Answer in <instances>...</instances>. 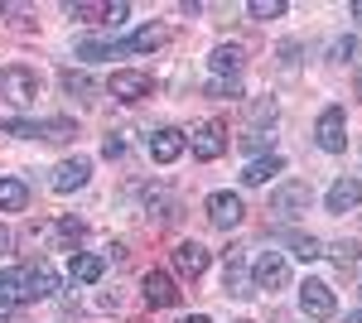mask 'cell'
<instances>
[{
  "label": "cell",
  "instance_id": "cell-7",
  "mask_svg": "<svg viewBox=\"0 0 362 323\" xmlns=\"http://www.w3.org/2000/svg\"><path fill=\"white\" fill-rule=\"evenodd\" d=\"M189 145H194L198 160H218V155L227 150V131H223V121H208V126H198V131L189 135Z\"/></svg>",
  "mask_w": 362,
  "mask_h": 323
},
{
  "label": "cell",
  "instance_id": "cell-40",
  "mask_svg": "<svg viewBox=\"0 0 362 323\" xmlns=\"http://www.w3.org/2000/svg\"><path fill=\"white\" fill-rule=\"evenodd\" d=\"M358 92H362V68H358Z\"/></svg>",
  "mask_w": 362,
  "mask_h": 323
},
{
  "label": "cell",
  "instance_id": "cell-17",
  "mask_svg": "<svg viewBox=\"0 0 362 323\" xmlns=\"http://www.w3.org/2000/svg\"><path fill=\"white\" fill-rule=\"evenodd\" d=\"M242 63H247L242 44H218V49H213V73H218V78H237Z\"/></svg>",
  "mask_w": 362,
  "mask_h": 323
},
{
  "label": "cell",
  "instance_id": "cell-16",
  "mask_svg": "<svg viewBox=\"0 0 362 323\" xmlns=\"http://www.w3.org/2000/svg\"><path fill=\"white\" fill-rule=\"evenodd\" d=\"M324 203H329V213H353V208L362 203V184H358V179H338Z\"/></svg>",
  "mask_w": 362,
  "mask_h": 323
},
{
  "label": "cell",
  "instance_id": "cell-36",
  "mask_svg": "<svg viewBox=\"0 0 362 323\" xmlns=\"http://www.w3.org/2000/svg\"><path fill=\"white\" fill-rule=\"evenodd\" d=\"M10 251V227H0V256Z\"/></svg>",
  "mask_w": 362,
  "mask_h": 323
},
{
  "label": "cell",
  "instance_id": "cell-9",
  "mask_svg": "<svg viewBox=\"0 0 362 323\" xmlns=\"http://www.w3.org/2000/svg\"><path fill=\"white\" fill-rule=\"evenodd\" d=\"M309 184H285V189H276L271 193V213L276 217H295V213H305L309 208Z\"/></svg>",
  "mask_w": 362,
  "mask_h": 323
},
{
  "label": "cell",
  "instance_id": "cell-39",
  "mask_svg": "<svg viewBox=\"0 0 362 323\" xmlns=\"http://www.w3.org/2000/svg\"><path fill=\"white\" fill-rule=\"evenodd\" d=\"M348 323H362V309H358V314H348Z\"/></svg>",
  "mask_w": 362,
  "mask_h": 323
},
{
  "label": "cell",
  "instance_id": "cell-23",
  "mask_svg": "<svg viewBox=\"0 0 362 323\" xmlns=\"http://www.w3.org/2000/svg\"><path fill=\"white\" fill-rule=\"evenodd\" d=\"M285 242H290V251H295L300 261H319V256H324V242H319V237H305V232H290Z\"/></svg>",
  "mask_w": 362,
  "mask_h": 323
},
{
  "label": "cell",
  "instance_id": "cell-2",
  "mask_svg": "<svg viewBox=\"0 0 362 323\" xmlns=\"http://www.w3.org/2000/svg\"><path fill=\"white\" fill-rule=\"evenodd\" d=\"M314 140H319V150H329V155H343V150H348V116H343V107H329L319 116Z\"/></svg>",
  "mask_w": 362,
  "mask_h": 323
},
{
  "label": "cell",
  "instance_id": "cell-31",
  "mask_svg": "<svg viewBox=\"0 0 362 323\" xmlns=\"http://www.w3.org/2000/svg\"><path fill=\"white\" fill-rule=\"evenodd\" d=\"M271 140H276L271 131H251V135H242V150H251V155H261V150H271Z\"/></svg>",
  "mask_w": 362,
  "mask_h": 323
},
{
  "label": "cell",
  "instance_id": "cell-33",
  "mask_svg": "<svg viewBox=\"0 0 362 323\" xmlns=\"http://www.w3.org/2000/svg\"><path fill=\"white\" fill-rule=\"evenodd\" d=\"M0 131H5V135H20V140H34L39 126H29V121H0Z\"/></svg>",
  "mask_w": 362,
  "mask_h": 323
},
{
  "label": "cell",
  "instance_id": "cell-12",
  "mask_svg": "<svg viewBox=\"0 0 362 323\" xmlns=\"http://www.w3.org/2000/svg\"><path fill=\"white\" fill-rule=\"evenodd\" d=\"M87 179H92V160H63V164L54 169V189H58V193L83 189Z\"/></svg>",
  "mask_w": 362,
  "mask_h": 323
},
{
  "label": "cell",
  "instance_id": "cell-29",
  "mask_svg": "<svg viewBox=\"0 0 362 323\" xmlns=\"http://www.w3.org/2000/svg\"><path fill=\"white\" fill-rule=\"evenodd\" d=\"M247 15L251 20H280V15H285V0H251Z\"/></svg>",
  "mask_w": 362,
  "mask_h": 323
},
{
  "label": "cell",
  "instance_id": "cell-41",
  "mask_svg": "<svg viewBox=\"0 0 362 323\" xmlns=\"http://www.w3.org/2000/svg\"><path fill=\"white\" fill-rule=\"evenodd\" d=\"M237 323H251V319H237Z\"/></svg>",
  "mask_w": 362,
  "mask_h": 323
},
{
  "label": "cell",
  "instance_id": "cell-5",
  "mask_svg": "<svg viewBox=\"0 0 362 323\" xmlns=\"http://www.w3.org/2000/svg\"><path fill=\"white\" fill-rule=\"evenodd\" d=\"M184 150H189V135L174 131V126H165V131L150 135V160H155V164H174Z\"/></svg>",
  "mask_w": 362,
  "mask_h": 323
},
{
  "label": "cell",
  "instance_id": "cell-1",
  "mask_svg": "<svg viewBox=\"0 0 362 323\" xmlns=\"http://www.w3.org/2000/svg\"><path fill=\"white\" fill-rule=\"evenodd\" d=\"M0 92H5V102H15V107H34V102H39V73H29V68H5V73H0Z\"/></svg>",
  "mask_w": 362,
  "mask_h": 323
},
{
  "label": "cell",
  "instance_id": "cell-11",
  "mask_svg": "<svg viewBox=\"0 0 362 323\" xmlns=\"http://www.w3.org/2000/svg\"><path fill=\"white\" fill-rule=\"evenodd\" d=\"M150 87H155V82L145 78V73H116V78L107 82V92H112L116 102H140V97H150Z\"/></svg>",
  "mask_w": 362,
  "mask_h": 323
},
{
  "label": "cell",
  "instance_id": "cell-6",
  "mask_svg": "<svg viewBox=\"0 0 362 323\" xmlns=\"http://www.w3.org/2000/svg\"><path fill=\"white\" fill-rule=\"evenodd\" d=\"M208 261H213V256H208L203 242H179L174 246V270H179L184 280H198V275L208 270Z\"/></svg>",
  "mask_w": 362,
  "mask_h": 323
},
{
  "label": "cell",
  "instance_id": "cell-13",
  "mask_svg": "<svg viewBox=\"0 0 362 323\" xmlns=\"http://www.w3.org/2000/svg\"><path fill=\"white\" fill-rule=\"evenodd\" d=\"M276 174H285V160H280V155H261V160H251L247 169H242V184H247V189H261V184H271Z\"/></svg>",
  "mask_w": 362,
  "mask_h": 323
},
{
  "label": "cell",
  "instance_id": "cell-34",
  "mask_svg": "<svg viewBox=\"0 0 362 323\" xmlns=\"http://www.w3.org/2000/svg\"><path fill=\"white\" fill-rule=\"evenodd\" d=\"M102 155H107V160H121V155H126V135H107V140H102Z\"/></svg>",
  "mask_w": 362,
  "mask_h": 323
},
{
  "label": "cell",
  "instance_id": "cell-35",
  "mask_svg": "<svg viewBox=\"0 0 362 323\" xmlns=\"http://www.w3.org/2000/svg\"><path fill=\"white\" fill-rule=\"evenodd\" d=\"M251 121H276V102H251Z\"/></svg>",
  "mask_w": 362,
  "mask_h": 323
},
{
  "label": "cell",
  "instance_id": "cell-14",
  "mask_svg": "<svg viewBox=\"0 0 362 323\" xmlns=\"http://www.w3.org/2000/svg\"><path fill=\"white\" fill-rule=\"evenodd\" d=\"M54 290H58V275H54V266H49V261H39V266L25 270V295L29 299H49Z\"/></svg>",
  "mask_w": 362,
  "mask_h": 323
},
{
  "label": "cell",
  "instance_id": "cell-8",
  "mask_svg": "<svg viewBox=\"0 0 362 323\" xmlns=\"http://www.w3.org/2000/svg\"><path fill=\"white\" fill-rule=\"evenodd\" d=\"M140 290H145V304H155V309H169V304H179V285L169 280L165 270H150V275L140 280Z\"/></svg>",
  "mask_w": 362,
  "mask_h": 323
},
{
  "label": "cell",
  "instance_id": "cell-24",
  "mask_svg": "<svg viewBox=\"0 0 362 323\" xmlns=\"http://www.w3.org/2000/svg\"><path fill=\"white\" fill-rule=\"evenodd\" d=\"M116 54H121V44H107V39H83V44H78V58H87V63L116 58Z\"/></svg>",
  "mask_w": 362,
  "mask_h": 323
},
{
  "label": "cell",
  "instance_id": "cell-15",
  "mask_svg": "<svg viewBox=\"0 0 362 323\" xmlns=\"http://www.w3.org/2000/svg\"><path fill=\"white\" fill-rule=\"evenodd\" d=\"M25 270H0V314H10V309H20L25 304Z\"/></svg>",
  "mask_w": 362,
  "mask_h": 323
},
{
  "label": "cell",
  "instance_id": "cell-21",
  "mask_svg": "<svg viewBox=\"0 0 362 323\" xmlns=\"http://www.w3.org/2000/svg\"><path fill=\"white\" fill-rule=\"evenodd\" d=\"M29 203V189L20 179H0V213H20Z\"/></svg>",
  "mask_w": 362,
  "mask_h": 323
},
{
  "label": "cell",
  "instance_id": "cell-19",
  "mask_svg": "<svg viewBox=\"0 0 362 323\" xmlns=\"http://www.w3.org/2000/svg\"><path fill=\"white\" fill-rule=\"evenodd\" d=\"M160 44H165V29H160V25H145V29H136V34L121 44V54H155Z\"/></svg>",
  "mask_w": 362,
  "mask_h": 323
},
{
  "label": "cell",
  "instance_id": "cell-38",
  "mask_svg": "<svg viewBox=\"0 0 362 323\" xmlns=\"http://www.w3.org/2000/svg\"><path fill=\"white\" fill-rule=\"evenodd\" d=\"M179 323H208V319H203V314H189V319H179Z\"/></svg>",
  "mask_w": 362,
  "mask_h": 323
},
{
  "label": "cell",
  "instance_id": "cell-3",
  "mask_svg": "<svg viewBox=\"0 0 362 323\" xmlns=\"http://www.w3.org/2000/svg\"><path fill=\"white\" fill-rule=\"evenodd\" d=\"M285 285H290L285 256H280V251H266V256L251 266V290H271V295H276V290H285Z\"/></svg>",
  "mask_w": 362,
  "mask_h": 323
},
{
  "label": "cell",
  "instance_id": "cell-25",
  "mask_svg": "<svg viewBox=\"0 0 362 323\" xmlns=\"http://www.w3.org/2000/svg\"><path fill=\"white\" fill-rule=\"evenodd\" d=\"M324 256H334L338 266L348 270V266H358V261H362V242H334V246H324Z\"/></svg>",
  "mask_w": 362,
  "mask_h": 323
},
{
  "label": "cell",
  "instance_id": "cell-32",
  "mask_svg": "<svg viewBox=\"0 0 362 323\" xmlns=\"http://www.w3.org/2000/svg\"><path fill=\"white\" fill-rule=\"evenodd\" d=\"M329 54H334V63H348V58H358V39H353V34H348V39H334V49H329Z\"/></svg>",
  "mask_w": 362,
  "mask_h": 323
},
{
  "label": "cell",
  "instance_id": "cell-18",
  "mask_svg": "<svg viewBox=\"0 0 362 323\" xmlns=\"http://www.w3.org/2000/svg\"><path fill=\"white\" fill-rule=\"evenodd\" d=\"M223 285H227V295H251L247 275H242V251H237V246L223 256Z\"/></svg>",
  "mask_w": 362,
  "mask_h": 323
},
{
  "label": "cell",
  "instance_id": "cell-27",
  "mask_svg": "<svg viewBox=\"0 0 362 323\" xmlns=\"http://www.w3.org/2000/svg\"><path fill=\"white\" fill-rule=\"evenodd\" d=\"M107 10H112V5H97V0L68 5V15H78V20H87V25H107Z\"/></svg>",
  "mask_w": 362,
  "mask_h": 323
},
{
  "label": "cell",
  "instance_id": "cell-26",
  "mask_svg": "<svg viewBox=\"0 0 362 323\" xmlns=\"http://www.w3.org/2000/svg\"><path fill=\"white\" fill-rule=\"evenodd\" d=\"M63 92H68V97H92L97 82L87 78V73H73V68H68V73H63Z\"/></svg>",
  "mask_w": 362,
  "mask_h": 323
},
{
  "label": "cell",
  "instance_id": "cell-20",
  "mask_svg": "<svg viewBox=\"0 0 362 323\" xmlns=\"http://www.w3.org/2000/svg\"><path fill=\"white\" fill-rule=\"evenodd\" d=\"M102 270H107L102 256H73L68 275H73V285H97V280H102Z\"/></svg>",
  "mask_w": 362,
  "mask_h": 323
},
{
  "label": "cell",
  "instance_id": "cell-30",
  "mask_svg": "<svg viewBox=\"0 0 362 323\" xmlns=\"http://www.w3.org/2000/svg\"><path fill=\"white\" fill-rule=\"evenodd\" d=\"M208 97H242V82L237 78H213L208 82Z\"/></svg>",
  "mask_w": 362,
  "mask_h": 323
},
{
  "label": "cell",
  "instance_id": "cell-28",
  "mask_svg": "<svg viewBox=\"0 0 362 323\" xmlns=\"http://www.w3.org/2000/svg\"><path fill=\"white\" fill-rule=\"evenodd\" d=\"M78 242H83V222H78V217H58V246L73 251Z\"/></svg>",
  "mask_w": 362,
  "mask_h": 323
},
{
  "label": "cell",
  "instance_id": "cell-10",
  "mask_svg": "<svg viewBox=\"0 0 362 323\" xmlns=\"http://www.w3.org/2000/svg\"><path fill=\"white\" fill-rule=\"evenodd\" d=\"M242 213H247V208H242V198H237V193H213V198H208V217H213V227H237V222H242Z\"/></svg>",
  "mask_w": 362,
  "mask_h": 323
},
{
  "label": "cell",
  "instance_id": "cell-22",
  "mask_svg": "<svg viewBox=\"0 0 362 323\" xmlns=\"http://www.w3.org/2000/svg\"><path fill=\"white\" fill-rule=\"evenodd\" d=\"M39 135H44V140H54V145H68V140L78 135V126H73L68 116H54V121H39Z\"/></svg>",
  "mask_w": 362,
  "mask_h": 323
},
{
  "label": "cell",
  "instance_id": "cell-37",
  "mask_svg": "<svg viewBox=\"0 0 362 323\" xmlns=\"http://www.w3.org/2000/svg\"><path fill=\"white\" fill-rule=\"evenodd\" d=\"M353 20H358V29H362V0H353Z\"/></svg>",
  "mask_w": 362,
  "mask_h": 323
},
{
  "label": "cell",
  "instance_id": "cell-4",
  "mask_svg": "<svg viewBox=\"0 0 362 323\" xmlns=\"http://www.w3.org/2000/svg\"><path fill=\"white\" fill-rule=\"evenodd\" d=\"M300 309H305L309 319H334L338 299H334V290H329L324 280H305V285H300Z\"/></svg>",
  "mask_w": 362,
  "mask_h": 323
}]
</instances>
